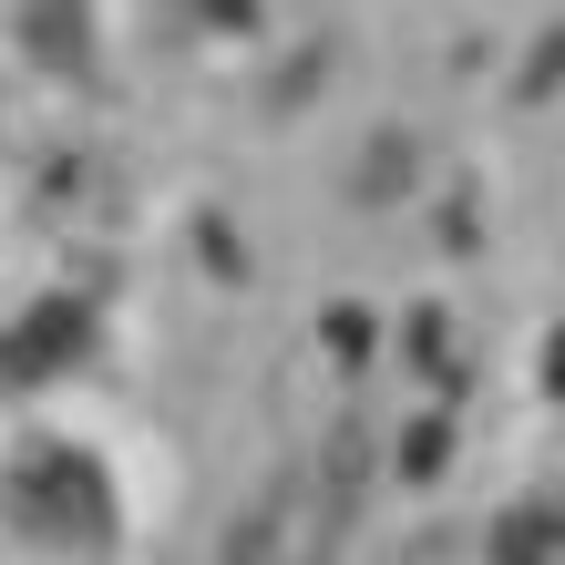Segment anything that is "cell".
<instances>
[{
  "label": "cell",
  "instance_id": "3957f363",
  "mask_svg": "<svg viewBox=\"0 0 565 565\" xmlns=\"http://www.w3.org/2000/svg\"><path fill=\"white\" fill-rule=\"evenodd\" d=\"M555 555H565V524H555V514H535V504L504 514V535H493V565H555Z\"/></svg>",
  "mask_w": 565,
  "mask_h": 565
},
{
  "label": "cell",
  "instance_id": "6da1fadb",
  "mask_svg": "<svg viewBox=\"0 0 565 565\" xmlns=\"http://www.w3.org/2000/svg\"><path fill=\"white\" fill-rule=\"evenodd\" d=\"M11 514L42 545H104L114 535V493H104V473H93L73 443H31L11 462Z\"/></svg>",
  "mask_w": 565,
  "mask_h": 565
},
{
  "label": "cell",
  "instance_id": "7a4b0ae2",
  "mask_svg": "<svg viewBox=\"0 0 565 565\" xmlns=\"http://www.w3.org/2000/svg\"><path fill=\"white\" fill-rule=\"evenodd\" d=\"M73 350H83V309L62 298V309H31V319H21V340H11V371H21V381H42V371H62Z\"/></svg>",
  "mask_w": 565,
  "mask_h": 565
}]
</instances>
